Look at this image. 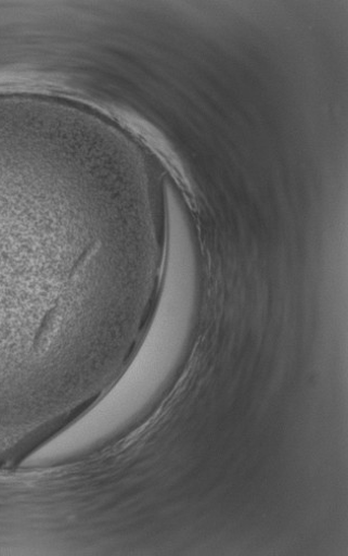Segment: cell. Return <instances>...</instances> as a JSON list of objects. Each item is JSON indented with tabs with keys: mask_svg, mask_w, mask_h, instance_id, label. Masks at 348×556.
Returning a JSON list of instances; mask_svg holds the SVG:
<instances>
[{
	"mask_svg": "<svg viewBox=\"0 0 348 556\" xmlns=\"http://www.w3.org/2000/svg\"><path fill=\"white\" fill-rule=\"evenodd\" d=\"M61 180L44 163L0 150V405L37 397L90 361L100 307L128 274L61 226Z\"/></svg>",
	"mask_w": 348,
	"mask_h": 556,
	"instance_id": "cell-1",
	"label": "cell"
}]
</instances>
